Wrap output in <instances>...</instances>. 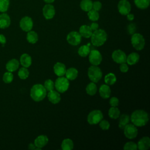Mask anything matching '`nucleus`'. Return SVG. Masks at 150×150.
<instances>
[{"mask_svg":"<svg viewBox=\"0 0 150 150\" xmlns=\"http://www.w3.org/2000/svg\"><path fill=\"white\" fill-rule=\"evenodd\" d=\"M9 6V0H0V12H5Z\"/></svg>","mask_w":150,"mask_h":150,"instance_id":"37","label":"nucleus"},{"mask_svg":"<svg viewBox=\"0 0 150 150\" xmlns=\"http://www.w3.org/2000/svg\"><path fill=\"white\" fill-rule=\"evenodd\" d=\"M90 52V49L88 45H83L78 49V54L80 56L84 57L87 56Z\"/></svg>","mask_w":150,"mask_h":150,"instance_id":"33","label":"nucleus"},{"mask_svg":"<svg viewBox=\"0 0 150 150\" xmlns=\"http://www.w3.org/2000/svg\"><path fill=\"white\" fill-rule=\"evenodd\" d=\"M123 148L124 150H136L137 149V144L132 141L127 142L124 144Z\"/></svg>","mask_w":150,"mask_h":150,"instance_id":"40","label":"nucleus"},{"mask_svg":"<svg viewBox=\"0 0 150 150\" xmlns=\"http://www.w3.org/2000/svg\"><path fill=\"white\" fill-rule=\"evenodd\" d=\"M99 94L103 98H108L111 95V89L110 86L107 84H102L99 88Z\"/></svg>","mask_w":150,"mask_h":150,"instance_id":"19","label":"nucleus"},{"mask_svg":"<svg viewBox=\"0 0 150 150\" xmlns=\"http://www.w3.org/2000/svg\"><path fill=\"white\" fill-rule=\"evenodd\" d=\"M47 4H51L54 1V0H43Z\"/></svg>","mask_w":150,"mask_h":150,"instance_id":"50","label":"nucleus"},{"mask_svg":"<svg viewBox=\"0 0 150 150\" xmlns=\"http://www.w3.org/2000/svg\"><path fill=\"white\" fill-rule=\"evenodd\" d=\"M129 67L128 64L126 63H123L120 64V70L122 73H127L128 71Z\"/></svg>","mask_w":150,"mask_h":150,"instance_id":"45","label":"nucleus"},{"mask_svg":"<svg viewBox=\"0 0 150 150\" xmlns=\"http://www.w3.org/2000/svg\"><path fill=\"white\" fill-rule=\"evenodd\" d=\"M43 15L46 19H52L55 15V9L53 5L50 4H47L43 8Z\"/></svg>","mask_w":150,"mask_h":150,"instance_id":"14","label":"nucleus"},{"mask_svg":"<svg viewBox=\"0 0 150 150\" xmlns=\"http://www.w3.org/2000/svg\"><path fill=\"white\" fill-rule=\"evenodd\" d=\"M28 148L29 149H36V146L35 145V144H32V143H30L29 144V145H28Z\"/></svg>","mask_w":150,"mask_h":150,"instance_id":"49","label":"nucleus"},{"mask_svg":"<svg viewBox=\"0 0 150 150\" xmlns=\"http://www.w3.org/2000/svg\"><path fill=\"white\" fill-rule=\"evenodd\" d=\"M127 31L129 34L133 35L136 31V26L134 23H130L127 27Z\"/></svg>","mask_w":150,"mask_h":150,"instance_id":"43","label":"nucleus"},{"mask_svg":"<svg viewBox=\"0 0 150 150\" xmlns=\"http://www.w3.org/2000/svg\"><path fill=\"white\" fill-rule=\"evenodd\" d=\"M127 19L129 21H132L134 19V15L132 13H128L127 15Z\"/></svg>","mask_w":150,"mask_h":150,"instance_id":"48","label":"nucleus"},{"mask_svg":"<svg viewBox=\"0 0 150 150\" xmlns=\"http://www.w3.org/2000/svg\"><path fill=\"white\" fill-rule=\"evenodd\" d=\"M88 56L89 62L94 66H98L102 62L103 57L101 53L97 50H90Z\"/></svg>","mask_w":150,"mask_h":150,"instance_id":"9","label":"nucleus"},{"mask_svg":"<svg viewBox=\"0 0 150 150\" xmlns=\"http://www.w3.org/2000/svg\"><path fill=\"white\" fill-rule=\"evenodd\" d=\"M80 6L83 11L88 12L92 9L93 2L91 0H82L80 2Z\"/></svg>","mask_w":150,"mask_h":150,"instance_id":"32","label":"nucleus"},{"mask_svg":"<svg viewBox=\"0 0 150 150\" xmlns=\"http://www.w3.org/2000/svg\"><path fill=\"white\" fill-rule=\"evenodd\" d=\"M134 3L138 8L144 9L149 6L150 0H134Z\"/></svg>","mask_w":150,"mask_h":150,"instance_id":"34","label":"nucleus"},{"mask_svg":"<svg viewBox=\"0 0 150 150\" xmlns=\"http://www.w3.org/2000/svg\"><path fill=\"white\" fill-rule=\"evenodd\" d=\"M108 116L112 119H117L120 115V111L117 107H111L108 110Z\"/></svg>","mask_w":150,"mask_h":150,"instance_id":"31","label":"nucleus"},{"mask_svg":"<svg viewBox=\"0 0 150 150\" xmlns=\"http://www.w3.org/2000/svg\"><path fill=\"white\" fill-rule=\"evenodd\" d=\"M91 42L95 46L103 45L107 39L106 32L101 29H98L93 32L91 36Z\"/></svg>","mask_w":150,"mask_h":150,"instance_id":"3","label":"nucleus"},{"mask_svg":"<svg viewBox=\"0 0 150 150\" xmlns=\"http://www.w3.org/2000/svg\"><path fill=\"white\" fill-rule=\"evenodd\" d=\"M102 7V4L100 1H95L93 2V6H92V9L98 11L101 9Z\"/></svg>","mask_w":150,"mask_h":150,"instance_id":"44","label":"nucleus"},{"mask_svg":"<svg viewBox=\"0 0 150 150\" xmlns=\"http://www.w3.org/2000/svg\"><path fill=\"white\" fill-rule=\"evenodd\" d=\"M139 55L136 52H132L127 56L126 62L127 64L134 65L139 62Z\"/></svg>","mask_w":150,"mask_h":150,"instance_id":"22","label":"nucleus"},{"mask_svg":"<svg viewBox=\"0 0 150 150\" xmlns=\"http://www.w3.org/2000/svg\"><path fill=\"white\" fill-rule=\"evenodd\" d=\"M18 74L19 77L21 79L25 80L28 77V76L29 75V71H28V70L27 69L26 67H21L19 70Z\"/></svg>","mask_w":150,"mask_h":150,"instance_id":"36","label":"nucleus"},{"mask_svg":"<svg viewBox=\"0 0 150 150\" xmlns=\"http://www.w3.org/2000/svg\"><path fill=\"white\" fill-rule=\"evenodd\" d=\"M33 23L32 18L29 16H24L23 17L20 22H19V26L21 29L25 32H29L32 30L33 28Z\"/></svg>","mask_w":150,"mask_h":150,"instance_id":"11","label":"nucleus"},{"mask_svg":"<svg viewBox=\"0 0 150 150\" xmlns=\"http://www.w3.org/2000/svg\"><path fill=\"white\" fill-rule=\"evenodd\" d=\"M13 76L12 72L7 71L5 72L3 75V81L5 83H10L13 81Z\"/></svg>","mask_w":150,"mask_h":150,"instance_id":"38","label":"nucleus"},{"mask_svg":"<svg viewBox=\"0 0 150 150\" xmlns=\"http://www.w3.org/2000/svg\"><path fill=\"white\" fill-rule=\"evenodd\" d=\"M103 119V112L99 110H94L89 112L87 115V120L91 125H96Z\"/></svg>","mask_w":150,"mask_h":150,"instance_id":"7","label":"nucleus"},{"mask_svg":"<svg viewBox=\"0 0 150 150\" xmlns=\"http://www.w3.org/2000/svg\"><path fill=\"white\" fill-rule=\"evenodd\" d=\"M131 43L135 49L137 50H141L145 47V40L142 35L138 33H135L132 35Z\"/></svg>","mask_w":150,"mask_h":150,"instance_id":"5","label":"nucleus"},{"mask_svg":"<svg viewBox=\"0 0 150 150\" xmlns=\"http://www.w3.org/2000/svg\"><path fill=\"white\" fill-rule=\"evenodd\" d=\"M54 83L56 91L60 93L66 92L69 87V80L64 76L59 77Z\"/></svg>","mask_w":150,"mask_h":150,"instance_id":"6","label":"nucleus"},{"mask_svg":"<svg viewBox=\"0 0 150 150\" xmlns=\"http://www.w3.org/2000/svg\"><path fill=\"white\" fill-rule=\"evenodd\" d=\"M124 134L126 138L129 139L136 138L138 135V129L133 124H128L124 128Z\"/></svg>","mask_w":150,"mask_h":150,"instance_id":"8","label":"nucleus"},{"mask_svg":"<svg viewBox=\"0 0 150 150\" xmlns=\"http://www.w3.org/2000/svg\"><path fill=\"white\" fill-rule=\"evenodd\" d=\"M111 57L114 62L118 64L126 63L127 55L125 52L120 49L114 50L111 55Z\"/></svg>","mask_w":150,"mask_h":150,"instance_id":"12","label":"nucleus"},{"mask_svg":"<svg viewBox=\"0 0 150 150\" xmlns=\"http://www.w3.org/2000/svg\"><path fill=\"white\" fill-rule=\"evenodd\" d=\"M99 126L103 130H108L110 128V124L106 120H102L99 122Z\"/></svg>","mask_w":150,"mask_h":150,"instance_id":"41","label":"nucleus"},{"mask_svg":"<svg viewBox=\"0 0 150 150\" xmlns=\"http://www.w3.org/2000/svg\"><path fill=\"white\" fill-rule=\"evenodd\" d=\"M61 148L63 150H71L74 148L73 141L70 138L64 139L61 144Z\"/></svg>","mask_w":150,"mask_h":150,"instance_id":"28","label":"nucleus"},{"mask_svg":"<svg viewBox=\"0 0 150 150\" xmlns=\"http://www.w3.org/2000/svg\"><path fill=\"white\" fill-rule=\"evenodd\" d=\"M66 40L70 45L77 46L79 45L81 41V36L78 32L71 31L67 35Z\"/></svg>","mask_w":150,"mask_h":150,"instance_id":"10","label":"nucleus"},{"mask_svg":"<svg viewBox=\"0 0 150 150\" xmlns=\"http://www.w3.org/2000/svg\"><path fill=\"white\" fill-rule=\"evenodd\" d=\"M43 86L45 88L46 91H51V90L54 89V82L52 80L47 79V80H46L45 81Z\"/></svg>","mask_w":150,"mask_h":150,"instance_id":"39","label":"nucleus"},{"mask_svg":"<svg viewBox=\"0 0 150 150\" xmlns=\"http://www.w3.org/2000/svg\"><path fill=\"white\" fill-rule=\"evenodd\" d=\"M131 9V6L129 2L127 0H121L118 4V12L122 15H127Z\"/></svg>","mask_w":150,"mask_h":150,"instance_id":"13","label":"nucleus"},{"mask_svg":"<svg viewBox=\"0 0 150 150\" xmlns=\"http://www.w3.org/2000/svg\"><path fill=\"white\" fill-rule=\"evenodd\" d=\"M27 41L32 44L36 43L38 40V33L33 30H30L28 32L26 35Z\"/></svg>","mask_w":150,"mask_h":150,"instance_id":"27","label":"nucleus"},{"mask_svg":"<svg viewBox=\"0 0 150 150\" xmlns=\"http://www.w3.org/2000/svg\"><path fill=\"white\" fill-rule=\"evenodd\" d=\"M137 144V149L139 150H147L150 147V139L148 137H144L141 138Z\"/></svg>","mask_w":150,"mask_h":150,"instance_id":"18","label":"nucleus"},{"mask_svg":"<svg viewBox=\"0 0 150 150\" xmlns=\"http://www.w3.org/2000/svg\"><path fill=\"white\" fill-rule=\"evenodd\" d=\"M78 70L74 67H70L68 69H66V71L65 73L66 77L70 81H73L75 80L78 76Z\"/></svg>","mask_w":150,"mask_h":150,"instance_id":"25","label":"nucleus"},{"mask_svg":"<svg viewBox=\"0 0 150 150\" xmlns=\"http://www.w3.org/2000/svg\"><path fill=\"white\" fill-rule=\"evenodd\" d=\"M104 81L107 85H113L117 81V77L115 75L112 73H109L107 74L104 77Z\"/></svg>","mask_w":150,"mask_h":150,"instance_id":"30","label":"nucleus"},{"mask_svg":"<svg viewBox=\"0 0 150 150\" xmlns=\"http://www.w3.org/2000/svg\"><path fill=\"white\" fill-rule=\"evenodd\" d=\"M54 74L58 77L64 76L66 71V67L64 64L61 62H57L53 66Z\"/></svg>","mask_w":150,"mask_h":150,"instance_id":"16","label":"nucleus"},{"mask_svg":"<svg viewBox=\"0 0 150 150\" xmlns=\"http://www.w3.org/2000/svg\"><path fill=\"white\" fill-rule=\"evenodd\" d=\"M86 91L87 94L90 96L95 95L97 91V87L95 83L91 81L88 83L86 87Z\"/></svg>","mask_w":150,"mask_h":150,"instance_id":"29","label":"nucleus"},{"mask_svg":"<svg viewBox=\"0 0 150 150\" xmlns=\"http://www.w3.org/2000/svg\"><path fill=\"white\" fill-rule=\"evenodd\" d=\"M30 95L33 100L39 102L45 98L47 95V91L42 84H36L32 87Z\"/></svg>","mask_w":150,"mask_h":150,"instance_id":"2","label":"nucleus"},{"mask_svg":"<svg viewBox=\"0 0 150 150\" xmlns=\"http://www.w3.org/2000/svg\"><path fill=\"white\" fill-rule=\"evenodd\" d=\"M130 120L136 127L145 126L149 121L148 114L143 110H136L133 111L130 117Z\"/></svg>","mask_w":150,"mask_h":150,"instance_id":"1","label":"nucleus"},{"mask_svg":"<svg viewBox=\"0 0 150 150\" xmlns=\"http://www.w3.org/2000/svg\"><path fill=\"white\" fill-rule=\"evenodd\" d=\"M90 27L91 29L92 30V31L93 32V31H94V30H97V29H98V24L97 23L94 22H93V23L90 25Z\"/></svg>","mask_w":150,"mask_h":150,"instance_id":"46","label":"nucleus"},{"mask_svg":"<svg viewBox=\"0 0 150 150\" xmlns=\"http://www.w3.org/2000/svg\"><path fill=\"white\" fill-rule=\"evenodd\" d=\"M19 66V63L18 60L12 59L10 60L6 64V69L8 71L13 72L16 71Z\"/></svg>","mask_w":150,"mask_h":150,"instance_id":"24","label":"nucleus"},{"mask_svg":"<svg viewBox=\"0 0 150 150\" xmlns=\"http://www.w3.org/2000/svg\"><path fill=\"white\" fill-rule=\"evenodd\" d=\"M20 63L24 67L28 68L30 67L32 64L31 56L27 53L22 54L20 57Z\"/></svg>","mask_w":150,"mask_h":150,"instance_id":"23","label":"nucleus"},{"mask_svg":"<svg viewBox=\"0 0 150 150\" xmlns=\"http://www.w3.org/2000/svg\"><path fill=\"white\" fill-rule=\"evenodd\" d=\"M87 74L89 79L95 83L100 81L103 76L101 69L98 66L94 65H92L88 67Z\"/></svg>","mask_w":150,"mask_h":150,"instance_id":"4","label":"nucleus"},{"mask_svg":"<svg viewBox=\"0 0 150 150\" xmlns=\"http://www.w3.org/2000/svg\"><path fill=\"white\" fill-rule=\"evenodd\" d=\"M92 33L93 31L91 29L90 26L83 25H81L79 28V33L80 34L81 37H84L85 38H89L91 37Z\"/></svg>","mask_w":150,"mask_h":150,"instance_id":"21","label":"nucleus"},{"mask_svg":"<svg viewBox=\"0 0 150 150\" xmlns=\"http://www.w3.org/2000/svg\"><path fill=\"white\" fill-rule=\"evenodd\" d=\"M47 98L49 101L53 104H58L61 100L60 93L57 91L52 90L47 93Z\"/></svg>","mask_w":150,"mask_h":150,"instance_id":"17","label":"nucleus"},{"mask_svg":"<svg viewBox=\"0 0 150 150\" xmlns=\"http://www.w3.org/2000/svg\"><path fill=\"white\" fill-rule=\"evenodd\" d=\"M87 16L88 19L93 22L97 21L99 19V13L98 12V11H95L94 9H91L90 11H88L87 13Z\"/></svg>","mask_w":150,"mask_h":150,"instance_id":"35","label":"nucleus"},{"mask_svg":"<svg viewBox=\"0 0 150 150\" xmlns=\"http://www.w3.org/2000/svg\"><path fill=\"white\" fill-rule=\"evenodd\" d=\"M49 138L45 135H40L34 141V144L36 146V150H40L48 143Z\"/></svg>","mask_w":150,"mask_h":150,"instance_id":"15","label":"nucleus"},{"mask_svg":"<svg viewBox=\"0 0 150 150\" xmlns=\"http://www.w3.org/2000/svg\"><path fill=\"white\" fill-rule=\"evenodd\" d=\"M6 40L5 36L2 34H0V43L3 46L6 43Z\"/></svg>","mask_w":150,"mask_h":150,"instance_id":"47","label":"nucleus"},{"mask_svg":"<svg viewBox=\"0 0 150 150\" xmlns=\"http://www.w3.org/2000/svg\"><path fill=\"white\" fill-rule=\"evenodd\" d=\"M11 24V19L9 16L6 13L0 15V28L5 29L9 26Z\"/></svg>","mask_w":150,"mask_h":150,"instance_id":"20","label":"nucleus"},{"mask_svg":"<svg viewBox=\"0 0 150 150\" xmlns=\"http://www.w3.org/2000/svg\"><path fill=\"white\" fill-rule=\"evenodd\" d=\"M109 103L111 107H117L119 104V100L116 97H112L110 99Z\"/></svg>","mask_w":150,"mask_h":150,"instance_id":"42","label":"nucleus"},{"mask_svg":"<svg viewBox=\"0 0 150 150\" xmlns=\"http://www.w3.org/2000/svg\"><path fill=\"white\" fill-rule=\"evenodd\" d=\"M119 122L118 127L120 129H123L125 126L128 124L130 121V117L125 114H123L119 117Z\"/></svg>","mask_w":150,"mask_h":150,"instance_id":"26","label":"nucleus"}]
</instances>
